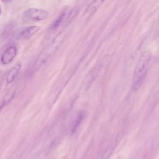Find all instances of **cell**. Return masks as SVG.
Wrapping results in <instances>:
<instances>
[{
  "mask_svg": "<svg viewBox=\"0 0 159 159\" xmlns=\"http://www.w3.org/2000/svg\"><path fill=\"white\" fill-rule=\"evenodd\" d=\"M65 13H62L57 19L56 21L52 24V26H51V29L52 30H55L56 29H57L59 26L60 25V24L62 23V22L63 21V20L64 19V18H65Z\"/></svg>",
  "mask_w": 159,
  "mask_h": 159,
  "instance_id": "8",
  "label": "cell"
},
{
  "mask_svg": "<svg viewBox=\"0 0 159 159\" xmlns=\"http://www.w3.org/2000/svg\"><path fill=\"white\" fill-rule=\"evenodd\" d=\"M2 1L4 3H10V2H12L13 0H2Z\"/></svg>",
  "mask_w": 159,
  "mask_h": 159,
  "instance_id": "10",
  "label": "cell"
},
{
  "mask_svg": "<svg viewBox=\"0 0 159 159\" xmlns=\"http://www.w3.org/2000/svg\"><path fill=\"white\" fill-rule=\"evenodd\" d=\"M0 87H1V81H0Z\"/></svg>",
  "mask_w": 159,
  "mask_h": 159,
  "instance_id": "12",
  "label": "cell"
},
{
  "mask_svg": "<svg viewBox=\"0 0 159 159\" xmlns=\"http://www.w3.org/2000/svg\"><path fill=\"white\" fill-rule=\"evenodd\" d=\"M1 12H2L1 11V8H0V15H1Z\"/></svg>",
  "mask_w": 159,
  "mask_h": 159,
  "instance_id": "11",
  "label": "cell"
},
{
  "mask_svg": "<svg viewBox=\"0 0 159 159\" xmlns=\"http://www.w3.org/2000/svg\"><path fill=\"white\" fill-rule=\"evenodd\" d=\"M40 29V28L37 26H32L28 27L21 31L18 35L19 39H26L36 34Z\"/></svg>",
  "mask_w": 159,
  "mask_h": 159,
  "instance_id": "5",
  "label": "cell"
},
{
  "mask_svg": "<svg viewBox=\"0 0 159 159\" xmlns=\"http://www.w3.org/2000/svg\"><path fill=\"white\" fill-rule=\"evenodd\" d=\"M49 16V13L44 10L31 8L26 10L23 15L25 20L28 21H41L46 19Z\"/></svg>",
  "mask_w": 159,
  "mask_h": 159,
  "instance_id": "2",
  "label": "cell"
},
{
  "mask_svg": "<svg viewBox=\"0 0 159 159\" xmlns=\"http://www.w3.org/2000/svg\"><path fill=\"white\" fill-rule=\"evenodd\" d=\"M64 34L61 32L54 39L52 44L45 49L44 54H42L41 60V62H44V61L49 58L50 55H52L59 47V46H60V44H62L64 39Z\"/></svg>",
  "mask_w": 159,
  "mask_h": 159,
  "instance_id": "3",
  "label": "cell"
},
{
  "mask_svg": "<svg viewBox=\"0 0 159 159\" xmlns=\"http://www.w3.org/2000/svg\"><path fill=\"white\" fill-rule=\"evenodd\" d=\"M78 12H79V8L77 6L73 8L69 13V14L67 16V20L71 21V19H73L75 17H76L77 16Z\"/></svg>",
  "mask_w": 159,
  "mask_h": 159,
  "instance_id": "9",
  "label": "cell"
},
{
  "mask_svg": "<svg viewBox=\"0 0 159 159\" xmlns=\"http://www.w3.org/2000/svg\"><path fill=\"white\" fill-rule=\"evenodd\" d=\"M21 65L20 64H16L15 66H14L8 73L6 76V82L8 84H10L13 83L15 80L20 70H21Z\"/></svg>",
  "mask_w": 159,
  "mask_h": 159,
  "instance_id": "6",
  "label": "cell"
},
{
  "mask_svg": "<svg viewBox=\"0 0 159 159\" xmlns=\"http://www.w3.org/2000/svg\"><path fill=\"white\" fill-rule=\"evenodd\" d=\"M150 60L151 54L149 51L144 52L140 56L133 76L132 88L134 90L139 88L143 84L148 71Z\"/></svg>",
  "mask_w": 159,
  "mask_h": 159,
  "instance_id": "1",
  "label": "cell"
},
{
  "mask_svg": "<svg viewBox=\"0 0 159 159\" xmlns=\"http://www.w3.org/2000/svg\"><path fill=\"white\" fill-rule=\"evenodd\" d=\"M18 54L16 47L13 45L7 48L1 57V62L3 65L10 64L16 57Z\"/></svg>",
  "mask_w": 159,
  "mask_h": 159,
  "instance_id": "4",
  "label": "cell"
},
{
  "mask_svg": "<svg viewBox=\"0 0 159 159\" xmlns=\"http://www.w3.org/2000/svg\"><path fill=\"white\" fill-rule=\"evenodd\" d=\"M105 2V0H93L87 10V13H88V15H90V14L94 13Z\"/></svg>",
  "mask_w": 159,
  "mask_h": 159,
  "instance_id": "7",
  "label": "cell"
}]
</instances>
